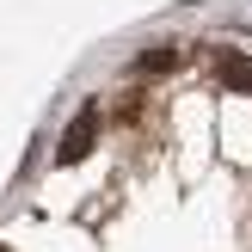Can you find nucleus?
<instances>
[{"label": "nucleus", "instance_id": "nucleus-1", "mask_svg": "<svg viewBox=\"0 0 252 252\" xmlns=\"http://www.w3.org/2000/svg\"><path fill=\"white\" fill-rule=\"evenodd\" d=\"M93 142H98V105H80V117H74L68 135L56 142V160L62 166H80V160L93 154Z\"/></svg>", "mask_w": 252, "mask_h": 252}, {"label": "nucleus", "instance_id": "nucleus-2", "mask_svg": "<svg viewBox=\"0 0 252 252\" xmlns=\"http://www.w3.org/2000/svg\"><path fill=\"white\" fill-rule=\"evenodd\" d=\"M216 74L234 86V93H252V62L246 56H216Z\"/></svg>", "mask_w": 252, "mask_h": 252}, {"label": "nucleus", "instance_id": "nucleus-3", "mask_svg": "<svg viewBox=\"0 0 252 252\" xmlns=\"http://www.w3.org/2000/svg\"><path fill=\"white\" fill-rule=\"evenodd\" d=\"M179 68V56H172V49H148L142 62H135V74H172Z\"/></svg>", "mask_w": 252, "mask_h": 252}, {"label": "nucleus", "instance_id": "nucleus-4", "mask_svg": "<svg viewBox=\"0 0 252 252\" xmlns=\"http://www.w3.org/2000/svg\"><path fill=\"white\" fill-rule=\"evenodd\" d=\"M0 252H6V246H0Z\"/></svg>", "mask_w": 252, "mask_h": 252}]
</instances>
